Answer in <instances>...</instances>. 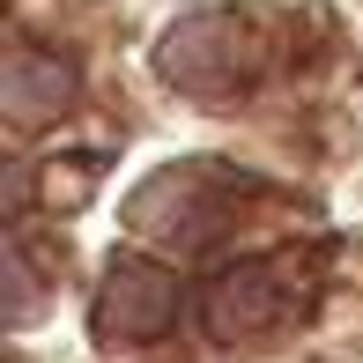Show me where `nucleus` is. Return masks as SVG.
<instances>
[{
	"mask_svg": "<svg viewBox=\"0 0 363 363\" xmlns=\"http://www.w3.org/2000/svg\"><path fill=\"white\" fill-rule=\"evenodd\" d=\"M282 311H289V282H282V267H274V259H252V267L223 274L216 296H208V326H216L223 341H238V334H267Z\"/></svg>",
	"mask_w": 363,
	"mask_h": 363,
	"instance_id": "obj_3",
	"label": "nucleus"
},
{
	"mask_svg": "<svg viewBox=\"0 0 363 363\" xmlns=\"http://www.w3.org/2000/svg\"><path fill=\"white\" fill-rule=\"evenodd\" d=\"M67 67L45 52H15V74H8V119H52L67 104Z\"/></svg>",
	"mask_w": 363,
	"mask_h": 363,
	"instance_id": "obj_4",
	"label": "nucleus"
},
{
	"mask_svg": "<svg viewBox=\"0 0 363 363\" xmlns=\"http://www.w3.org/2000/svg\"><path fill=\"white\" fill-rule=\"evenodd\" d=\"M163 74L186 82V89H238V82L259 74V23L238 8L223 15H193V23H178L171 38H163Z\"/></svg>",
	"mask_w": 363,
	"mask_h": 363,
	"instance_id": "obj_1",
	"label": "nucleus"
},
{
	"mask_svg": "<svg viewBox=\"0 0 363 363\" xmlns=\"http://www.w3.org/2000/svg\"><path fill=\"white\" fill-rule=\"evenodd\" d=\"M171 311H178V289H171V274L156 267V259H119V267L104 274V334H119V341H156L163 326H171Z\"/></svg>",
	"mask_w": 363,
	"mask_h": 363,
	"instance_id": "obj_2",
	"label": "nucleus"
}]
</instances>
